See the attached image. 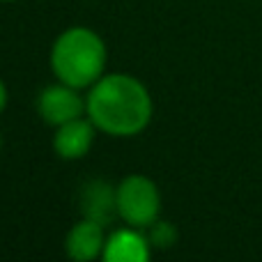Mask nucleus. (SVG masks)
<instances>
[{
    "label": "nucleus",
    "mask_w": 262,
    "mask_h": 262,
    "mask_svg": "<svg viewBox=\"0 0 262 262\" xmlns=\"http://www.w3.org/2000/svg\"><path fill=\"white\" fill-rule=\"evenodd\" d=\"M152 108L147 88L129 74H104L85 99V113L92 124L115 138L140 134L152 120Z\"/></svg>",
    "instance_id": "obj_1"
},
{
    "label": "nucleus",
    "mask_w": 262,
    "mask_h": 262,
    "mask_svg": "<svg viewBox=\"0 0 262 262\" xmlns=\"http://www.w3.org/2000/svg\"><path fill=\"white\" fill-rule=\"evenodd\" d=\"M106 44L95 30L74 26L64 30L51 49V69L55 78L83 90L92 88L106 69Z\"/></svg>",
    "instance_id": "obj_2"
},
{
    "label": "nucleus",
    "mask_w": 262,
    "mask_h": 262,
    "mask_svg": "<svg viewBox=\"0 0 262 262\" xmlns=\"http://www.w3.org/2000/svg\"><path fill=\"white\" fill-rule=\"evenodd\" d=\"M118 214L127 226L147 230L161 214L159 186L145 175H129L118 184Z\"/></svg>",
    "instance_id": "obj_3"
},
{
    "label": "nucleus",
    "mask_w": 262,
    "mask_h": 262,
    "mask_svg": "<svg viewBox=\"0 0 262 262\" xmlns=\"http://www.w3.org/2000/svg\"><path fill=\"white\" fill-rule=\"evenodd\" d=\"M37 111H39L41 120L46 124L60 127V124L69 122V120H76L85 113V99L78 95L76 88L60 81L39 92Z\"/></svg>",
    "instance_id": "obj_4"
},
{
    "label": "nucleus",
    "mask_w": 262,
    "mask_h": 262,
    "mask_svg": "<svg viewBox=\"0 0 262 262\" xmlns=\"http://www.w3.org/2000/svg\"><path fill=\"white\" fill-rule=\"evenodd\" d=\"M81 212L85 219L99 226H111L118 214V186H111L104 180H92L81 191Z\"/></svg>",
    "instance_id": "obj_5"
},
{
    "label": "nucleus",
    "mask_w": 262,
    "mask_h": 262,
    "mask_svg": "<svg viewBox=\"0 0 262 262\" xmlns=\"http://www.w3.org/2000/svg\"><path fill=\"white\" fill-rule=\"evenodd\" d=\"M53 136V149L58 152L60 159H67V161H76L83 159L92 147V140H95V131L97 127L92 124L90 118H76L69 120V122L55 127Z\"/></svg>",
    "instance_id": "obj_6"
},
{
    "label": "nucleus",
    "mask_w": 262,
    "mask_h": 262,
    "mask_svg": "<svg viewBox=\"0 0 262 262\" xmlns=\"http://www.w3.org/2000/svg\"><path fill=\"white\" fill-rule=\"evenodd\" d=\"M106 232L104 226H99L97 221L83 216L72 230L67 232V239H64V251L72 260L76 262H90L99 255H104L106 249Z\"/></svg>",
    "instance_id": "obj_7"
},
{
    "label": "nucleus",
    "mask_w": 262,
    "mask_h": 262,
    "mask_svg": "<svg viewBox=\"0 0 262 262\" xmlns=\"http://www.w3.org/2000/svg\"><path fill=\"white\" fill-rule=\"evenodd\" d=\"M152 255V244L140 228H120L106 239L104 258L106 262H147Z\"/></svg>",
    "instance_id": "obj_8"
},
{
    "label": "nucleus",
    "mask_w": 262,
    "mask_h": 262,
    "mask_svg": "<svg viewBox=\"0 0 262 262\" xmlns=\"http://www.w3.org/2000/svg\"><path fill=\"white\" fill-rule=\"evenodd\" d=\"M147 239L152 244V249H170L172 244L177 242V228L172 226L170 221H157L147 228Z\"/></svg>",
    "instance_id": "obj_9"
},
{
    "label": "nucleus",
    "mask_w": 262,
    "mask_h": 262,
    "mask_svg": "<svg viewBox=\"0 0 262 262\" xmlns=\"http://www.w3.org/2000/svg\"><path fill=\"white\" fill-rule=\"evenodd\" d=\"M5 106H7V88H5V83L0 81V113L5 111Z\"/></svg>",
    "instance_id": "obj_10"
},
{
    "label": "nucleus",
    "mask_w": 262,
    "mask_h": 262,
    "mask_svg": "<svg viewBox=\"0 0 262 262\" xmlns=\"http://www.w3.org/2000/svg\"><path fill=\"white\" fill-rule=\"evenodd\" d=\"M0 3H12V0H0Z\"/></svg>",
    "instance_id": "obj_11"
},
{
    "label": "nucleus",
    "mask_w": 262,
    "mask_h": 262,
    "mask_svg": "<svg viewBox=\"0 0 262 262\" xmlns=\"http://www.w3.org/2000/svg\"><path fill=\"white\" fill-rule=\"evenodd\" d=\"M0 145H3V138H0Z\"/></svg>",
    "instance_id": "obj_12"
}]
</instances>
